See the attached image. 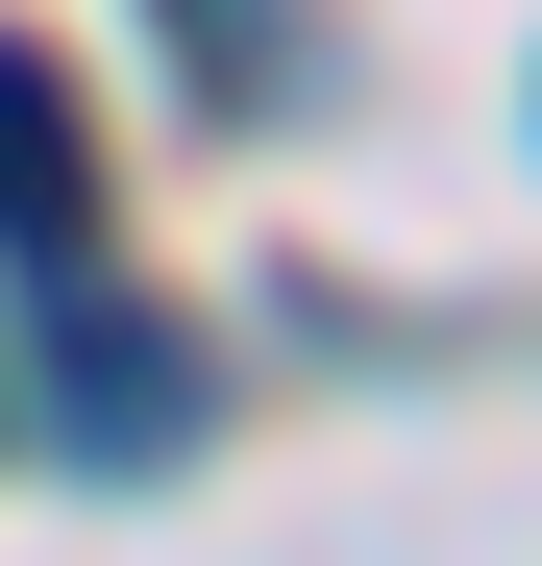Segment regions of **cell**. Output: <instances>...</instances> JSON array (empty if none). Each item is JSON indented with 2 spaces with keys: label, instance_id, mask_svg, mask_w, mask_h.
I'll return each mask as SVG.
<instances>
[{
  "label": "cell",
  "instance_id": "obj_1",
  "mask_svg": "<svg viewBox=\"0 0 542 566\" xmlns=\"http://www.w3.org/2000/svg\"><path fill=\"white\" fill-rule=\"evenodd\" d=\"M0 247H25V271L100 247V124H74V74H50L25 25H0Z\"/></svg>",
  "mask_w": 542,
  "mask_h": 566
},
{
  "label": "cell",
  "instance_id": "obj_2",
  "mask_svg": "<svg viewBox=\"0 0 542 566\" xmlns=\"http://www.w3.org/2000/svg\"><path fill=\"white\" fill-rule=\"evenodd\" d=\"M50 419H74V443H173L198 369H173L148 321H100V296H50Z\"/></svg>",
  "mask_w": 542,
  "mask_h": 566
}]
</instances>
